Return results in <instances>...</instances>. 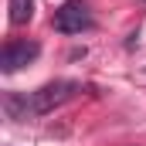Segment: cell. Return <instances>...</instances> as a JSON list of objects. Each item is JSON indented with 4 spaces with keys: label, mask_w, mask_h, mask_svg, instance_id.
I'll use <instances>...</instances> for the list:
<instances>
[{
    "label": "cell",
    "mask_w": 146,
    "mask_h": 146,
    "mask_svg": "<svg viewBox=\"0 0 146 146\" xmlns=\"http://www.w3.org/2000/svg\"><path fill=\"white\" fill-rule=\"evenodd\" d=\"M82 92V85L72 82V78H54L48 85H41L37 92H7L3 95V112L10 119H37V115H48L58 106L72 102L75 95Z\"/></svg>",
    "instance_id": "obj_1"
},
{
    "label": "cell",
    "mask_w": 146,
    "mask_h": 146,
    "mask_svg": "<svg viewBox=\"0 0 146 146\" xmlns=\"http://www.w3.org/2000/svg\"><path fill=\"white\" fill-rule=\"evenodd\" d=\"M92 27H95V17L85 0H65L54 10V31H61V34H82Z\"/></svg>",
    "instance_id": "obj_2"
},
{
    "label": "cell",
    "mask_w": 146,
    "mask_h": 146,
    "mask_svg": "<svg viewBox=\"0 0 146 146\" xmlns=\"http://www.w3.org/2000/svg\"><path fill=\"white\" fill-rule=\"evenodd\" d=\"M37 54H41V44L37 41H7L3 44V54H0V68L7 75L21 72L24 65H31Z\"/></svg>",
    "instance_id": "obj_3"
},
{
    "label": "cell",
    "mask_w": 146,
    "mask_h": 146,
    "mask_svg": "<svg viewBox=\"0 0 146 146\" xmlns=\"http://www.w3.org/2000/svg\"><path fill=\"white\" fill-rule=\"evenodd\" d=\"M7 10H10V24H27L34 17V0H7Z\"/></svg>",
    "instance_id": "obj_4"
},
{
    "label": "cell",
    "mask_w": 146,
    "mask_h": 146,
    "mask_svg": "<svg viewBox=\"0 0 146 146\" xmlns=\"http://www.w3.org/2000/svg\"><path fill=\"white\" fill-rule=\"evenodd\" d=\"M143 3H146V0H143Z\"/></svg>",
    "instance_id": "obj_5"
}]
</instances>
